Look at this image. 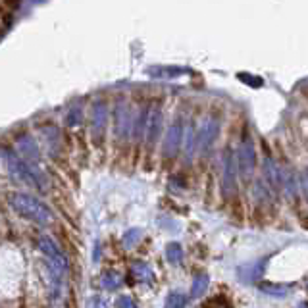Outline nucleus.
I'll return each mask as SVG.
<instances>
[{
  "instance_id": "obj_1",
  "label": "nucleus",
  "mask_w": 308,
  "mask_h": 308,
  "mask_svg": "<svg viewBox=\"0 0 308 308\" xmlns=\"http://www.w3.org/2000/svg\"><path fill=\"white\" fill-rule=\"evenodd\" d=\"M10 204L18 214H22L27 220H31L35 223L45 225V223H49L52 220L50 210L35 197H29V195H24V193H14V195H10Z\"/></svg>"
},
{
  "instance_id": "obj_2",
  "label": "nucleus",
  "mask_w": 308,
  "mask_h": 308,
  "mask_svg": "<svg viewBox=\"0 0 308 308\" xmlns=\"http://www.w3.org/2000/svg\"><path fill=\"white\" fill-rule=\"evenodd\" d=\"M218 135V120L216 118H206L202 122L200 133H198V145L202 150H208L210 145L214 143V139Z\"/></svg>"
},
{
  "instance_id": "obj_3",
  "label": "nucleus",
  "mask_w": 308,
  "mask_h": 308,
  "mask_svg": "<svg viewBox=\"0 0 308 308\" xmlns=\"http://www.w3.org/2000/svg\"><path fill=\"white\" fill-rule=\"evenodd\" d=\"M181 135H183V122H181V118H177L170 125V131H168V137H166V154L168 156H173L177 152L179 143H181Z\"/></svg>"
},
{
  "instance_id": "obj_4",
  "label": "nucleus",
  "mask_w": 308,
  "mask_h": 308,
  "mask_svg": "<svg viewBox=\"0 0 308 308\" xmlns=\"http://www.w3.org/2000/svg\"><path fill=\"white\" fill-rule=\"evenodd\" d=\"M41 246H43L45 254L49 256L52 264H56L60 270H64V268H66V260H64V254H62L60 250H58V246L54 245V243L50 241L49 237H43V239H41Z\"/></svg>"
},
{
  "instance_id": "obj_5",
  "label": "nucleus",
  "mask_w": 308,
  "mask_h": 308,
  "mask_svg": "<svg viewBox=\"0 0 308 308\" xmlns=\"http://www.w3.org/2000/svg\"><path fill=\"white\" fill-rule=\"evenodd\" d=\"M106 116H108V108L102 100H99L93 106V127H95V131H102V127L106 123Z\"/></svg>"
},
{
  "instance_id": "obj_6",
  "label": "nucleus",
  "mask_w": 308,
  "mask_h": 308,
  "mask_svg": "<svg viewBox=\"0 0 308 308\" xmlns=\"http://www.w3.org/2000/svg\"><path fill=\"white\" fill-rule=\"evenodd\" d=\"M160 125H162L160 106H154V108H152V114H150V122H148V141H150V143H152V141L158 137Z\"/></svg>"
}]
</instances>
